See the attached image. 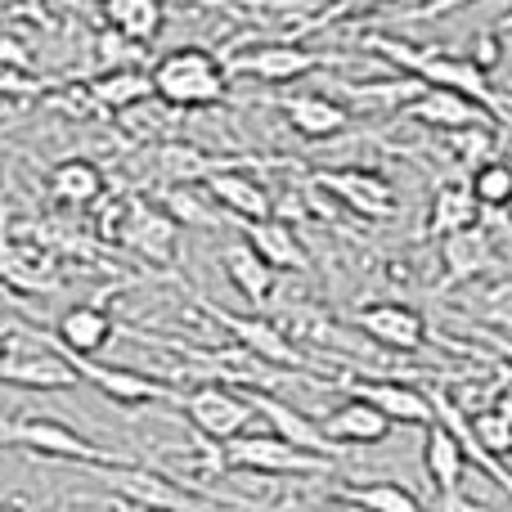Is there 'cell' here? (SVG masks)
<instances>
[{
	"label": "cell",
	"mask_w": 512,
	"mask_h": 512,
	"mask_svg": "<svg viewBox=\"0 0 512 512\" xmlns=\"http://www.w3.org/2000/svg\"><path fill=\"white\" fill-rule=\"evenodd\" d=\"M54 81L41 72H18L9 63H0V99H32V95H50Z\"/></svg>",
	"instance_id": "obj_36"
},
{
	"label": "cell",
	"mask_w": 512,
	"mask_h": 512,
	"mask_svg": "<svg viewBox=\"0 0 512 512\" xmlns=\"http://www.w3.org/2000/svg\"><path fill=\"white\" fill-rule=\"evenodd\" d=\"M243 396L252 400V409L270 423V432L279 436V441L297 445V450H306V454H324V459H337V454H342V445L328 441L324 427H319L315 418L301 414L297 405H288V400H279V396H265V391H243Z\"/></svg>",
	"instance_id": "obj_15"
},
{
	"label": "cell",
	"mask_w": 512,
	"mask_h": 512,
	"mask_svg": "<svg viewBox=\"0 0 512 512\" xmlns=\"http://www.w3.org/2000/svg\"><path fill=\"white\" fill-rule=\"evenodd\" d=\"M239 230H243V239L261 252V261L270 265L274 274H283V270L306 274L310 270V256H306V248H301V239H297L292 225H283V221H274L270 216V221H243Z\"/></svg>",
	"instance_id": "obj_24"
},
{
	"label": "cell",
	"mask_w": 512,
	"mask_h": 512,
	"mask_svg": "<svg viewBox=\"0 0 512 512\" xmlns=\"http://www.w3.org/2000/svg\"><path fill=\"white\" fill-rule=\"evenodd\" d=\"M333 387H346L351 396L369 400V405L382 409L391 423L423 427V432H427V423L436 418V414H432V400H427V391H423V387H409V382H400L396 373H387V378H369V382H360V378H351V373H346V378L333 382Z\"/></svg>",
	"instance_id": "obj_14"
},
{
	"label": "cell",
	"mask_w": 512,
	"mask_h": 512,
	"mask_svg": "<svg viewBox=\"0 0 512 512\" xmlns=\"http://www.w3.org/2000/svg\"><path fill=\"white\" fill-rule=\"evenodd\" d=\"M158 207L176 225H194V230H212L216 225V203H207L194 185H158Z\"/></svg>",
	"instance_id": "obj_30"
},
{
	"label": "cell",
	"mask_w": 512,
	"mask_h": 512,
	"mask_svg": "<svg viewBox=\"0 0 512 512\" xmlns=\"http://www.w3.org/2000/svg\"><path fill=\"white\" fill-rule=\"evenodd\" d=\"M423 468H427V481H432L436 499L441 495H459L463 490V472H468V459H463L459 441L445 432L441 423H427L423 432Z\"/></svg>",
	"instance_id": "obj_26"
},
{
	"label": "cell",
	"mask_w": 512,
	"mask_h": 512,
	"mask_svg": "<svg viewBox=\"0 0 512 512\" xmlns=\"http://www.w3.org/2000/svg\"><path fill=\"white\" fill-rule=\"evenodd\" d=\"M176 405H180V414L189 418V427L212 445H225V441H234V436H243L248 423L256 418L252 400L243 396V391L216 387V382H203V387H194V391H180Z\"/></svg>",
	"instance_id": "obj_8"
},
{
	"label": "cell",
	"mask_w": 512,
	"mask_h": 512,
	"mask_svg": "<svg viewBox=\"0 0 512 512\" xmlns=\"http://www.w3.org/2000/svg\"><path fill=\"white\" fill-rule=\"evenodd\" d=\"M194 306L203 310V315L212 319L216 328H225V333H230V342L248 346V351H252V355H261L265 364L315 378V355H306L301 346H292V342H288V333H283V328L274 324L270 315H234V310H225V306H216V301L198 297V292H194Z\"/></svg>",
	"instance_id": "obj_5"
},
{
	"label": "cell",
	"mask_w": 512,
	"mask_h": 512,
	"mask_svg": "<svg viewBox=\"0 0 512 512\" xmlns=\"http://www.w3.org/2000/svg\"><path fill=\"white\" fill-rule=\"evenodd\" d=\"M0 382L23 391H72L81 387L68 351L59 337L36 324H5L0 328Z\"/></svg>",
	"instance_id": "obj_1"
},
{
	"label": "cell",
	"mask_w": 512,
	"mask_h": 512,
	"mask_svg": "<svg viewBox=\"0 0 512 512\" xmlns=\"http://www.w3.org/2000/svg\"><path fill=\"white\" fill-rule=\"evenodd\" d=\"M68 360H72V369H77V378L86 382V387L104 391L113 405L140 409V405H158V400L176 405V396H180L171 382L149 378V373H135V369H122V364H99V360H86V355H72V351H68Z\"/></svg>",
	"instance_id": "obj_12"
},
{
	"label": "cell",
	"mask_w": 512,
	"mask_h": 512,
	"mask_svg": "<svg viewBox=\"0 0 512 512\" xmlns=\"http://www.w3.org/2000/svg\"><path fill=\"white\" fill-rule=\"evenodd\" d=\"M468 189L481 203V212H508L512 207V162L495 158V162H486V167H477Z\"/></svg>",
	"instance_id": "obj_32"
},
{
	"label": "cell",
	"mask_w": 512,
	"mask_h": 512,
	"mask_svg": "<svg viewBox=\"0 0 512 512\" xmlns=\"http://www.w3.org/2000/svg\"><path fill=\"white\" fill-rule=\"evenodd\" d=\"M499 144H504V140L495 135V126H463V131L445 135V149H450V158L459 162V167H468V171L495 162Z\"/></svg>",
	"instance_id": "obj_31"
},
{
	"label": "cell",
	"mask_w": 512,
	"mask_h": 512,
	"mask_svg": "<svg viewBox=\"0 0 512 512\" xmlns=\"http://www.w3.org/2000/svg\"><path fill=\"white\" fill-rule=\"evenodd\" d=\"M153 512H158V508H153Z\"/></svg>",
	"instance_id": "obj_41"
},
{
	"label": "cell",
	"mask_w": 512,
	"mask_h": 512,
	"mask_svg": "<svg viewBox=\"0 0 512 512\" xmlns=\"http://www.w3.org/2000/svg\"><path fill=\"white\" fill-rule=\"evenodd\" d=\"M405 117L414 126H423V131H441V135H454L463 126H499L477 99L459 95V90H441V86H427V95L414 99L405 108Z\"/></svg>",
	"instance_id": "obj_16"
},
{
	"label": "cell",
	"mask_w": 512,
	"mask_h": 512,
	"mask_svg": "<svg viewBox=\"0 0 512 512\" xmlns=\"http://www.w3.org/2000/svg\"><path fill=\"white\" fill-rule=\"evenodd\" d=\"M274 104H279V113L288 117V126L301 135V140H342V135L351 131V108L328 99V95H319V90L279 95Z\"/></svg>",
	"instance_id": "obj_17"
},
{
	"label": "cell",
	"mask_w": 512,
	"mask_h": 512,
	"mask_svg": "<svg viewBox=\"0 0 512 512\" xmlns=\"http://www.w3.org/2000/svg\"><path fill=\"white\" fill-rule=\"evenodd\" d=\"M481 203L472 198L468 180H445L432 189V203H427V225H423V243H441L459 230L481 225Z\"/></svg>",
	"instance_id": "obj_19"
},
{
	"label": "cell",
	"mask_w": 512,
	"mask_h": 512,
	"mask_svg": "<svg viewBox=\"0 0 512 512\" xmlns=\"http://www.w3.org/2000/svg\"><path fill=\"white\" fill-rule=\"evenodd\" d=\"M221 270L230 274V283L243 292V301H248L256 315H265V306H270V297H274V283H279V274H274L270 265L261 261V252H256L248 239L225 243V248H221Z\"/></svg>",
	"instance_id": "obj_22"
},
{
	"label": "cell",
	"mask_w": 512,
	"mask_h": 512,
	"mask_svg": "<svg viewBox=\"0 0 512 512\" xmlns=\"http://www.w3.org/2000/svg\"><path fill=\"white\" fill-rule=\"evenodd\" d=\"M468 427H472V436H477V445H481L486 459H495V463L512 459V423L504 414L481 409V414H468Z\"/></svg>",
	"instance_id": "obj_33"
},
{
	"label": "cell",
	"mask_w": 512,
	"mask_h": 512,
	"mask_svg": "<svg viewBox=\"0 0 512 512\" xmlns=\"http://www.w3.org/2000/svg\"><path fill=\"white\" fill-rule=\"evenodd\" d=\"M351 324L360 328L373 346H382V351H391V355H418L432 342L427 319L418 315L414 306H405V301H373V306H360L351 315Z\"/></svg>",
	"instance_id": "obj_10"
},
{
	"label": "cell",
	"mask_w": 512,
	"mask_h": 512,
	"mask_svg": "<svg viewBox=\"0 0 512 512\" xmlns=\"http://www.w3.org/2000/svg\"><path fill=\"white\" fill-rule=\"evenodd\" d=\"M490 36H495V45H499V59H512V14L499 18Z\"/></svg>",
	"instance_id": "obj_40"
},
{
	"label": "cell",
	"mask_w": 512,
	"mask_h": 512,
	"mask_svg": "<svg viewBox=\"0 0 512 512\" xmlns=\"http://www.w3.org/2000/svg\"><path fill=\"white\" fill-rule=\"evenodd\" d=\"M342 95H351L355 108H369V113H396V108H409L414 99L427 95V81L418 77H387V81H346Z\"/></svg>",
	"instance_id": "obj_27"
},
{
	"label": "cell",
	"mask_w": 512,
	"mask_h": 512,
	"mask_svg": "<svg viewBox=\"0 0 512 512\" xmlns=\"http://www.w3.org/2000/svg\"><path fill=\"white\" fill-rule=\"evenodd\" d=\"M153 99L167 108H212L230 99V72L225 59L203 45H185V50L162 54L149 68Z\"/></svg>",
	"instance_id": "obj_2"
},
{
	"label": "cell",
	"mask_w": 512,
	"mask_h": 512,
	"mask_svg": "<svg viewBox=\"0 0 512 512\" xmlns=\"http://www.w3.org/2000/svg\"><path fill=\"white\" fill-rule=\"evenodd\" d=\"M477 310L486 315V324H495L499 333L512 337V274H504V279H490L486 288L477 292Z\"/></svg>",
	"instance_id": "obj_35"
},
{
	"label": "cell",
	"mask_w": 512,
	"mask_h": 512,
	"mask_svg": "<svg viewBox=\"0 0 512 512\" xmlns=\"http://www.w3.org/2000/svg\"><path fill=\"white\" fill-rule=\"evenodd\" d=\"M225 472H256V477H328L337 472V459L306 454L297 445L279 441L274 432H243L221 445Z\"/></svg>",
	"instance_id": "obj_3"
},
{
	"label": "cell",
	"mask_w": 512,
	"mask_h": 512,
	"mask_svg": "<svg viewBox=\"0 0 512 512\" xmlns=\"http://www.w3.org/2000/svg\"><path fill=\"white\" fill-rule=\"evenodd\" d=\"M499 265H504V252H499L495 230H486V225L459 230L450 239H441V279H436V292H454L472 279H486Z\"/></svg>",
	"instance_id": "obj_11"
},
{
	"label": "cell",
	"mask_w": 512,
	"mask_h": 512,
	"mask_svg": "<svg viewBox=\"0 0 512 512\" xmlns=\"http://www.w3.org/2000/svg\"><path fill=\"white\" fill-rule=\"evenodd\" d=\"M90 472H95L99 481H108L126 504H135L140 512H153V508L158 512H198L176 481H167L153 468H140V463H104V468H90Z\"/></svg>",
	"instance_id": "obj_13"
},
{
	"label": "cell",
	"mask_w": 512,
	"mask_h": 512,
	"mask_svg": "<svg viewBox=\"0 0 512 512\" xmlns=\"http://www.w3.org/2000/svg\"><path fill=\"white\" fill-rule=\"evenodd\" d=\"M468 5H477V0H418V5L405 14V23H432V18H445V14L468 9Z\"/></svg>",
	"instance_id": "obj_38"
},
{
	"label": "cell",
	"mask_w": 512,
	"mask_h": 512,
	"mask_svg": "<svg viewBox=\"0 0 512 512\" xmlns=\"http://www.w3.org/2000/svg\"><path fill=\"white\" fill-rule=\"evenodd\" d=\"M333 499L360 508V512H432L418 504V495L400 481H360V486H342L333 490Z\"/></svg>",
	"instance_id": "obj_29"
},
{
	"label": "cell",
	"mask_w": 512,
	"mask_h": 512,
	"mask_svg": "<svg viewBox=\"0 0 512 512\" xmlns=\"http://www.w3.org/2000/svg\"><path fill=\"white\" fill-rule=\"evenodd\" d=\"M95 54L108 63V68H140L144 59H149V45H135V41H126L117 27H99L95 32Z\"/></svg>",
	"instance_id": "obj_34"
},
{
	"label": "cell",
	"mask_w": 512,
	"mask_h": 512,
	"mask_svg": "<svg viewBox=\"0 0 512 512\" xmlns=\"http://www.w3.org/2000/svg\"><path fill=\"white\" fill-rule=\"evenodd\" d=\"M0 445H18V450L36 454V459H59V463H86V468H104V463H122V454L104 450V445L86 441L72 432L63 418L50 414H27L0 423Z\"/></svg>",
	"instance_id": "obj_4"
},
{
	"label": "cell",
	"mask_w": 512,
	"mask_h": 512,
	"mask_svg": "<svg viewBox=\"0 0 512 512\" xmlns=\"http://www.w3.org/2000/svg\"><path fill=\"white\" fill-rule=\"evenodd\" d=\"M45 189H50L54 203L63 207H95L104 198L108 180H104V167L90 158H63L54 162V171L45 176Z\"/></svg>",
	"instance_id": "obj_25"
},
{
	"label": "cell",
	"mask_w": 512,
	"mask_h": 512,
	"mask_svg": "<svg viewBox=\"0 0 512 512\" xmlns=\"http://www.w3.org/2000/svg\"><path fill=\"white\" fill-rule=\"evenodd\" d=\"M310 180H315L337 207L364 216V221H396L400 216L396 185L369 167H324V171H310Z\"/></svg>",
	"instance_id": "obj_7"
},
{
	"label": "cell",
	"mask_w": 512,
	"mask_h": 512,
	"mask_svg": "<svg viewBox=\"0 0 512 512\" xmlns=\"http://www.w3.org/2000/svg\"><path fill=\"white\" fill-rule=\"evenodd\" d=\"M207 198H212L216 207H221L225 216H234V221H270L274 216V198L270 189L261 185V180H252L248 171H216V176L203 180Z\"/></svg>",
	"instance_id": "obj_18"
},
{
	"label": "cell",
	"mask_w": 512,
	"mask_h": 512,
	"mask_svg": "<svg viewBox=\"0 0 512 512\" xmlns=\"http://www.w3.org/2000/svg\"><path fill=\"white\" fill-rule=\"evenodd\" d=\"M104 23L117 27L126 41L153 45L167 23V5L162 0H104Z\"/></svg>",
	"instance_id": "obj_28"
},
{
	"label": "cell",
	"mask_w": 512,
	"mask_h": 512,
	"mask_svg": "<svg viewBox=\"0 0 512 512\" xmlns=\"http://www.w3.org/2000/svg\"><path fill=\"white\" fill-rule=\"evenodd\" d=\"M86 95L95 99L108 117H122L153 99V77H149V68H108L86 81Z\"/></svg>",
	"instance_id": "obj_23"
},
{
	"label": "cell",
	"mask_w": 512,
	"mask_h": 512,
	"mask_svg": "<svg viewBox=\"0 0 512 512\" xmlns=\"http://www.w3.org/2000/svg\"><path fill=\"white\" fill-rule=\"evenodd\" d=\"M0 63H9V68H18V72H36L32 68V50H27L18 36H9V32H0Z\"/></svg>",
	"instance_id": "obj_39"
},
{
	"label": "cell",
	"mask_w": 512,
	"mask_h": 512,
	"mask_svg": "<svg viewBox=\"0 0 512 512\" xmlns=\"http://www.w3.org/2000/svg\"><path fill=\"white\" fill-rule=\"evenodd\" d=\"M346 63V54H328V50H306L297 41H261V45H248V50L230 54L225 59V72L234 77H252V81H265V86H288L297 77H310L319 68H337Z\"/></svg>",
	"instance_id": "obj_6"
},
{
	"label": "cell",
	"mask_w": 512,
	"mask_h": 512,
	"mask_svg": "<svg viewBox=\"0 0 512 512\" xmlns=\"http://www.w3.org/2000/svg\"><path fill=\"white\" fill-rule=\"evenodd\" d=\"M122 248H131L140 261L149 265H171L180 252V225L162 212L158 203H144V198H126L122 207V225L113 234Z\"/></svg>",
	"instance_id": "obj_9"
},
{
	"label": "cell",
	"mask_w": 512,
	"mask_h": 512,
	"mask_svg": "<svg viewBox=\"0 0 512 512\" xmlns=\"http://www.w3.org/2000/svg\"><path fill=\"white\" fill-rule=\"evenodd\" d=\"M319 427H324L328 441L342 445V450H346V445H382V441L391 436V427H396V423H391V418L382 414V409H373L369 400L346 396L342 405L328 409L324 423H319Z\"/></svg>",
	"instance_id": "obj_20"
},
{
	"label": "cell",
	"mask_w": 512,
	"mask_h": 512,
	"mask_svg": "<svg viewBox=\"0 0 512 512\" xmlns=\"http://www.w3.org/2000/svg\"><path fill=\"white\" fill-rule=\"evenodd\" d=\"M387 5V0H328L324 9H315V18H310L306 32H324V27H333L337 18H351V14H369V9Z\"/></svg>",
	"instance_id": "obj_37"
},
{
	"label": "cell",
	"mask_w": 512,
	"mask_h": 512,
	"mask_svg": "<svg viewBox=\"0 0 512 512\" xmlns=\"http://www.w3.org/2000/svg\"><path fill=\"white\" fill-rule=\"evenodd\" d=\"M113 333H117V324L99 301H81V306L63 310L59 324H54V337H59L63 351L86 355V360H95V355L113 342Z\"/></svg>",
	"instance_id": "obj_21"
}]
</instances>
